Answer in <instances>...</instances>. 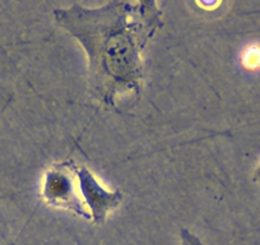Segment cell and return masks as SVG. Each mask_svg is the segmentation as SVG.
Wrapping results in <instances>:
<instances>
[{"instance_id":"6da1fadb","label":"cell","mask_w":260,"mask_h":245,"mask_svg":"<svg viewBox=\"0 0 260 245\" xmlns=\"http://www.w3.org/2000/svg\"><path fill=\"white\" fill-rule=\"evenodd\" d=\"M54 18L84 49L93 99L112 107L119 95H139L142 52L164 26L156 2H109L94 8L74 3L55 9Z\"/></svg>"},{"instance_id":"3957f363","label":"cell","mask_w":260,"mask_h":245,"mask_svg":"<svg viewBox=\"0 0 260 245\" xmlns=\"http://www.w3.org/2000/svg\"><path fill=\"white\" fill-rule=\"evenodd\" d=\"M74 174L84 206L91 215V221L94 225L104 224L110 212L121 203L122 193L120 191H107L104 188L91 170L86 166L74 164Z\"/></svg>"},{"instance_id":"5b68a950","label":"cell","mask_w":260,"mask_h":245,"mask_svg":"<svg viewBox=\"0 0 260 245\" xmlns=\"http://www.w3.org/2000/svg\"><path fill=\"white\" fill-rule=\"evenodd\" d=\"M252 180H254L255 182H259L260 184V164L257 165V167L255 169L254 175H252Z\"/></svg>"},{"instance_id":"7a4b0ae2","label":"cell","mask_w":260,"mask_h":245,"mask_svg":"<svg viewBox=\"0 0 260 245\" xmlns=\"http://www.w3.org/2000/svg\"><path fill=\"white\" fill-rule=\"evenodd\" d=\"M42 198L50 206L68 209L77 216L91 221V215L79 193L72 161L55 164L47 170L42 184Z\"/></svg>"},{"instance_id":"277c9868","label":"cell","mask_w":260,"mask_h":245,"mask_svg":"<svg viewBox=\"0 0 260 245\" xmlns=\"http://www.w3.org/2000/svg\"><path fill=\"white\" fill-rule=\"evenodd\" d=\"M180 236H181V245H203L199 237L195 236L187 229H182L180 231Z\"/></svg>"}]
</instances>
